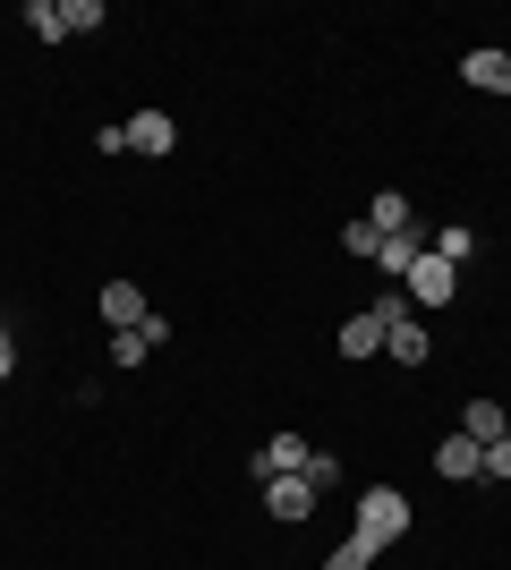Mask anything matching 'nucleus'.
I'll list each match as a JSON object with an SVG mask.
<instances>
[{
    "instance_id": "1",
    "label": "nucleus",
    "mask_w": 511,
    "mask_h": 570,
    "mask_svg": "<svg viewBox=\"0 0 511 570\" xmlns=\"http://www.w3.org/2000/svg\"><path fill=\"white\" fill-rule=\"evenodd\" d=\"M410 494H401V485H366L358 494V528H350V537H358V546H375V553H392L401 546V537H410Z\"/></svg>"
},
{
    "instance_id": "2",
    "label": "nucleus",
    "mask_w": 511,
    "mask_h": 570,
    "mask_svg": "<svg viewBox=\"0 0 511 570\" xmlns=\"http://www.w3.org/2000/svg\"><path fill=\"white\" fill-rule=\"evenodd\" d=\"M401 289H410V307H461V264H443L435 247H426V256L410 264V282H401Z\"/></svg>"
},
{
    "instance_id": "3",
    "label": "nucleus",
    "mask_w": 511,
    "mask_h": 570,
    "mask_svg": "<svg viewBox=\"0 0 511 570\" xmlns=\"http://www.w3.org/2000/svg\"><path fill=\"white\" fill-rule=\"evenodd\" d=\"M256 494H265V511H273V520H282V528H298V520H307V511H316V502H324V485H316V476H307V469H291V476H265Z\"/></svg>"
},
{
    "instance_id": "4",
    "label": "nucleus",
    "mask_w": 511,
    "mask_h": 570,
    "mask_svg": "<svg viewBox=\"0 0 511 570\" xmlns=\"http://www.w3.org/2000/svg\"><path fill=\"white\" fill-rule=\"evenodd\" d=\"M461 86H469V95H511V51L503 43H478L461 60Z\"/></svg>"
},
{
    "instance_id": "5",
    "label": "nucleus",
    "mask_w": 511,
    "mask_h": 570,
    "mask_svg": "<svg viewBox=\"0 0 511 570\" xmlns=\"http://www.w3.org/2000/svg\"><path fill=\"white\" fill-rule=\"evenodd\" d=\"M120 137H128V154L163 163L170 145H179V128H170V111H128V119H120Z\"/></svg>"
},
{
    "instance_id": "6",
    "label": "nucleus",
    "mask_w": 511,
    "mask_h": 570,
    "mask_svg": "<svg viewBox=\"0 0 511 570\" xmlns=\"http://www.w3.org/2000/svg\"><path fill=\"white\" fill-rule=\"evenodd\" d=\"M154 350H170V315H146V324L111 333V366H146Z\"/></svg>"
},
{
    "instance_id": "7",
    "label": "nucleus",
    "mask_w": 511,
    "mask_h": 570,
    "mask_svg": "<svg viewBox=\"0 0 511 570\" xmlns=\"http://www.w3.org/2000/svg\"><path fill=\"white\" fill-rule=\"evenodd\" d=\"M307 460H316V443H307V434H265V443H256V485H265V476L307 469Z\"/></svg>"
},
{
    "instance_id": "8",
    "label": "nucleus",
    "mask_w": 511,
    "mask_h": 570,
    "mask_svg": "<svg viewBox=\"0 0 511 570\" xmlns=\"http://www.w3.org/2000/svg\"><path fill=\"white\" fill-rule=\"evenodd\" d=\"M95 307H102V324H111V333H128V324H146V315H154V298H146L137 282H102Z\"/></svg>"
},
{
    "instance_id": "9",
    "label": "nucleus",
    "mask_w": 511,
    "mask_h": 570,
    "mask_svg": "<svg viewBox=\"0 0 511 570\" xmlns=\"http://www.w3.org/2000/svg\"><path fill=\"white\" fill-rule=\"evenodd\" d=\"M384 357L392 366H426V357H435V333H426L417 315H401V324H384Z\"/></svg>"
},
{
    "instance_id": "10",
    "label": "nucleus",
    "mask_w": 511,
    "mask_h": 570,
    "mask_svg": "<svg viewBox=\"0 0 511 570\" xmlns=\"http://www.w3.org/2000/svg\"><path fill=\"white\" fill-rule=\"evenodd\" d=\"M435 476H452V485L487 476V443H469V434H443V443H435Z\"/></svg>"
},
{
    "instance_id": "11",
    "label": "nucleus",
    "mask_w": 511,
    "mask_h": 570,
    "mask_svg": "<svg viewBox=\"0 0 511 570\" xmlns=\"http://www.w3.org/2000/svg\"><path fill=\"white\" fill-rule=\"evenodd\" d=\"M417 256H426V238H417V230H392L384 247H375V273H384V282H410Z\"/></svg>"
},
{
    "instance_id": "12",
    "label": "nucleus",
    "mask_w": 511,
    "mask_h": 570,
    "mask_svg": "<svg viewBox=\"0 0 511 570\" xmlns=\"http://www.w3.org/2000/svg\"><path fill=\"white\" fill-rule=\"evenodd\" d=\"M461 434H469V443H503V434H511V409L503 401H469L461 409Z\"/></svg>"
},
{
    "instance_id": "13",
    "label": "nucleus",
    "mask_w": 511,
    "mask_h": 570,
    "mask_svg": "<svg viewBox=\"0 0 511 570\" xmlns=\"http://www.w3.org/2000/svg\"><path fill=\"white\" fill-rule=\"evenodd\" d=\"M366 230H410V196H401V188H375V196H366Z\"/></svg>"
},
{
    "instance_id": "14",
    "label": "nucleus",
    "mask_w": 511,
    "mask_h": 570,
    "mask_svg": "<svg viewBox=\"0 0 511 570\" xmlns=\"http://www.w3.org/2000/svg\"><path fill=\"white\" fill-rule=\"evenodd\" d=\"M341 357H384V324H375V315H350V324H341Z\"/></svg>"
},
{
    "instance_id": "15",
    "label": "nucleus",
    "mask_w": 511,
    "mask_h": 570,
    "mask_svg": "<svg viewBox=\"0 0 511 570\" xmlns=\"http://www.w3.org/2000/svg\"><path fill=\"white\" fill-rule=\"evenodd\" d=\"M426 247H435L443 264H469V256H478V230H469V222H443V230L426 238Z\"/></svg>"
},
{
    "instance_id": "16",
    "label": "nucleus",
    "mask_w": 511,
    "mask_h": 570,
    "mask_svg": "<svg viewBox=\"0 0 511 570\" xmlns=\"http://www.w3.org/2000/svg\"><path fill=\"white\" fill-rule=\"evenodd\" d=\"M26 35H35V43H69V26H60V0H26Z\"/></svg>"
},
{
    "instance_id": "17",
    "label": "nucleus",
    "mask_w": 511,
    "mask_h": 570,
    "mask_svg": "<svg viewBox=\"0 0 511 570\" xmlns=\"http://www.w3.org/2000/svg\"><path fill=\"white\" fill-rule=\"evenodd\" d=\"M102 18H111V9H102V0H60V26H69V35H95Z\"/></svg>"
},
{
    "instance_id": "18",
    "label": "nucleus",
    "mask_w": 511,
    "mask_h": 570,
    "mask_svg": "<svg viewBox=\"0 0 511 570\" xmlns=\"http://www.w3.org/2000/svg\"><path fill=\"white\" fill-rule=\"evenodd\" d=\"M375 562H384L375 546H358V537H341V546H333V562H324V570H375Z\"/></svg>"
},
{
    "instance_id": "19",
    "label": "nucleus",
    "mask_w": 511,
    "mask_h": 570,
    "mask_svg": "<svg viewBox=\"0 0 511 570\" xmlns=\"http://www.w3.org/2000/svg\"><path fill=\"white\" fill-rule=\"evenodd\" d=\"M341 247H350V256H366V264H375V247H384V230H366V214H358V222H350V230H341Z\"/></svg>"
},
{
    "instance_id": "20",
    "label": "nucleus",
    "mask_w": 511,
    "mask_h": 570,
    "mask_svg": "<svg viewBox=\"0 0 511 570\" xmlns=\"http://www.w3.org/2000/svg\"><path fill=\"white\" fill-rule=\"evenodd\" d=\"M487 476H494V485H511V434H503V443H487Z\"/></svg>"
},
{
    "instance_id": "21",
    "label": "nucleus",
    "mask_w": 511,
    "mask_h": 570,
    "mask_svg": "<svg viewBox=\"0 0 511 570\" xmlns=\"http://www.w3.org/2000/svg\"><path fill=\"white\" fill-rule=\"evenodd\" d=\"M18 375V333H9V324H0V383Z\"/></svg>"
}]
</instances>
